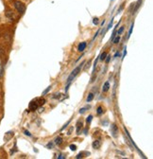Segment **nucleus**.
<instances>
[{
  "mask_svg": "<svg viewBox=\"0 0 153 159\" xmlns=\"http://www.w3.org/2000/svg\"><path fill=\"white\" fill-rule=\"evenodd\" d=\"M45 103V99L44 98H34L33 101L30 103V111H36L40 106H43Z\"/></svg>",
  "mask_w": 153,
  "mask_h": 159,
  "instance_id": "1",
  "label": "nucleus"
},
{
  "mask_svg": "<svg viewBox=\"0 0 153 159\" xmlns=\"http://www.w3.org/2000/svg\"><path fill=\"white\" fill-rule=\"evenodd\" d=\"M84 65V62H82L80 65H79L78 67H76V68L74 69V70L72 71V73L70 74V76H69L68 79H67V83H70L72 80H73L76 75H78V74L80 73V71L81 70V68H82V65Z\"/></svg>",
  "mask_w": 153,
  "mask_h": 159,
  "instance_id": "2",
  "label": "nucleus"
},
{
  "mask_svg": "<svg viewBox=\"0 0 153 159\" xmlns=\"http://www.w3.org/2000/svg\"><path fill=\"white\" fill-rule=\"evenodd\" d=\"M14 7L20 13H24L25 11H26V6L20 1H15L14 2Z\"/></svg>",
  "mask_w": 153,
  "mask_h": 159,
  "instance_id": "3",
  "label": "nucleus"
},
{
  "mask_svg": "<svg viewBox=\"0 0 153 159\" xmlns=\"http://www.w3.org/2000/svg\"><path fill=\"white\" fill-rule=\"evenodd\" d=\"M111 131H112V135L113 137H117L118 135V128L116 127V124H112L111 126Z\"/></svg>",
  "mask_w": 153,
  "mask_h": 159,
  "instance_id": "4",
  "label": "nucleus"
},
{
  "mask_svg": "<svg viewBox=\"0 0 153 159\" xmlns=\"http://www.w3.org/2000/svg\"><path fill=\"white\" fill-rule=\"evenodd\" d=\"M100 146H101V143H100L99 140H94V141L92 143V147H93L94 149H99Z\"/></svg>",
  "mask_w": 153,
  "mask_h": 159,
  "instance_id": "5",
  "label": "nucleus"
},
{
  "mask_svg": "<svg viewBox=\"0 0 153 159\" xmlns=\"http://www.w3.org/2000/svg\"><path fill=\"white\" fill-rule=\"evenodd\" d=\"M86 43L85 42H82V43H80V45H79V47H78V50L80 51V52H82V51H84V49H85V47H86Z\"/></svg>",
  "mask_w": 153,
  "mask_h": 159,
  "instance_id": "6",
  "label": "nucleus"
},
{
  "mask_svg": "<svg viewBox=\"0 0 153 159\" xmlns=\"http://www.w3.org/2000/svg\"><path fill=\"white\" fill-rule=\"evenodd\" d=\"M81 129H82V122L79 121L78 124H76V135H80Z\"/></svg>",
  "mask_w": 153,
  "mask_h": 159,
  "instance_id": "7",
  "label": "nucleus"
},
{
  "mask_svg": "<svg viewBox=\"0 0 153 159\" xmlns=\"http://www.w3.org/2000/svg\"><path fill=\"white\" fill-rule=\"evenodd\" d=\"M109 88H110V83H109V82H106L104 83V86L102 88V90H103V92H107L109 90Z\"/></svg>",
  "mask_w": 153,
  "mask_h": 159,
  "instance_id": "8",
  "label": "nucleus"
},
{
  "mask_svg": "<svg viewBox=\"0 0 153 159\" xmlns=\"http://www.w3.org/2000/svg\"><path fill=\"white\" fill-rule=\"evenodd\" d=\"M62 143V138L61 136H58L56 139H55V144L57 145H61Z\"/></svg>",
  "mask_w": 153,
  "mask_h": 159,
  "instance_id": "9",
  "label": "nucleus"
},
{
  "mask_svg": "<svg viewBox=\"0 0 153 159\" xmlns=\"http://www.w3.org/2000/svg\"><path fill=\"white\" fill-rule=\"evenodd\" d=\"M85 153L90 154V153H87V152H82V153H79L78 155H76V159H79V158H83Z\"/></svg>",
  "mask_w": 153,
  "mask_h": 159,
  "instance_id": "10",
  "label": "nucleus"
},
{
  "mask_svg": "<svg viewBox=\"0 0 153 159\" xmlns=\"http://www.w3.org/2000/svg\"><path fill=\"white\" fill-rule=\"evenodd\" d=\"M93 98H94V94L93 93H90L87 97V102H90L93 101Z\"/></svg>",
  "mask_w": 153,
  "mask_h": 159,
  "instance_id": "11",
  "label": "nucleus"
},
{
  "mask_svg": "<svg viewBox=\"0 0 153 159\" xmlns=\"http://www.w3.org/2000/svg\"><path fill=\"white\" fill-rule=\"evenodd\" d=\"M106 57H107V53L106 52H103V53H101V55H100V60L101 61H103V60H105L106 59Z\"/></svg>",
  "mask_w": 153,
  "mask_h": 159,
  "instance_id": "12",
  "label": "nucleus"
},
{
  "mask_svg": "<svg viewBox=\"0 0 153 159\" xmlns=\"http://www.w3.org/2000/svg\"><path fill=\"white\" fill-rule=\"evenodd\" d=\"M142 3V0H138L137 1V3H136V6H135V9H134V12H136L137 9H138V8L140 7V4Z\"/></svg>",
  "mask_w": 153,
  "mask_h": 159,
  "instance_id": "13",
  "label": "nucleus"
},
{
  "mask_svg": "<svg viewBox=\"0 0 153 159\" xmlns=\"http://www.w3.org/2000/svg\"><path fill=\"white\" fill-rule=\"evenodd\" d=\"M119 40H120V36L118 35L116 39H113V40H112V42H113V44H118Z\"/></svg>",
  "mask_w": 153,
  "mask_h": 159,
  "instance_id": "14",
  "label": "nucleus"
},
{
  "mask_svg": "<svg viewBox=\"0 0 153 159\" xmlns=\"http://www.w3.org/2000/svg\"><path fill=\"white\" fill-rule=\"evenodd\" d=\"M98 22H99V19L97 17V18H94V20H93V23L94 24V25H98Z\"/></svg>",
  "mask_w": 153,
  "mask_h": 159,
  "instance_id": "15",
  "label": "nucleus"
},
{
  "mask_svg": "<svg viewBox=\"0 0 153 159\" xmlns=\"http://www.w3.org/2000/svg\"><path fill=\"white\" fill-rule=\"evenodd\" d=\"M50 89H51V86H48V87H47V88L45 89V90H44V91L43 92V96H44V95H45V94H46L47 92H48V91L50 90Z\"/></svg>",
  "mask_w": 153,
  "mask_h": 159,
  "instance_id": "16",
  "label": "nucleus"
},
{
  "mask_svg": "<svg viewBox=\"0 0 153 159\" xmlns=\"http://www.w3.org/2000/svg\"><path fill=\"white\" fill-rule=\"evenodd\" d=\"M92 118H93V116H89L87 117V119H86V122L90 123V122L92 121Z\"/></svg>",
  "mask_w": 153,
  "mask_h": 159,
  "instance_id": "17",
  "label": "nucleus"
},
{
  "mask_svg": "<svg viewBox=\"0 0 153 159\" xmlns=\"http://www.w3.org/2000/svg\"><path fill=\"white\" fill-rule=\"evenodd\" d=\"M103 113V109H102V107H98V115H101Z\"/></svg>",
  "mask_w": 153,
  "mask_h": 159,
  "instance_id": "18",
  "label": "nucleus"
},
{
  "mask_svg": "<svg viewBox=\"0 0 153 159\" xmlns=\"http://www.w3.org/2000/svg\"><path fill=\"white\" fill-rule=\"evenodd\" d=\"M88 108H89V107H85V108H81V109H80V114H83V113H84V112H85L86 110H87V109H88Z\"/></svg>",
  "mask_w": 153,
  "mask_h": 159,
  "instance_id": "19",
  "label": "nucleus"
},
{
  "mask_svg": "<svg viewBox=\"0 0 153 159\" xmlns=\"http://www.w3.org/2000/svg\"><path fill=\"white\" fill-rule=\"evenodd\" d=\"M123 31H124V27H121V28H120V29H119V31H117V35H120V34L123 32Z\"/></svg>",
  "mask_w": 153,
  "mask_h": 159,
  "instance_id": "20",
  "label": "nucleus"
},
{
  "mask_svg": "<svg viewBox=\"0 0 153 159\" xmlns=\"http://www.w3.org/2000/svg\"><path fill=\"white\" fill-rule=\"evenodd\" d=\"M70 149L72 151H76V145H70Z\"/></svg>",
  "mask_w": 153,
  "mask_h": 159,
  "instance_id": "21",
  "label": "nucleus"
},
{
  "mask_svg": "<svg viewBox=\"0 0 153 159\" xmlns=\"http://www.w3.org/2000/svg\"><path fill=\"white\" fill-rule=\"evenodd\" d=\"M133 26H134V25H131V27H130V31H129V37L130 36V34H131V32H132V29H133Z\"/></svg>",
  "mask_w": 153,
  "mask_h": 159,
  "instance_id": "22",
  "label": "nucleus"
},
{
  "mask_svg": "<svg viewBox=\"0 0 153 159\" xmlns=\"http://www.w3.org/2000/svg\"><path fill=\"white\" fill-rule=\"evenodd\" d=\"M60 96H62V94H61V93H58V94H55V95L53 96V98H60Z\"/></svg>",
  "mask_w": 153,
  "mask_h": 159,
  "instance_id": "23",
  "label": "nucleus"
},
{
  "mask_svg": "<svg viewBox=\"0 0 153 159\" xmlns=\"http://www.w3.org/2000/svg\"><path fill=\"white\" fill-rule=\"evenodd\" d=\"M46 147L48 148V149H52V148H53V143H52V142H51V143H48V144L46 145Z\"/></svg>",
  "mask_w": 153,
  "mask_h": 159,
  "instance_id": "24",
  "label": "nucleus"
},
{
  "mask_svg": "<svg viewBox=\"0 0 153 159\" xmlns=\"http://www.w3.org/2000/svg\"><path fill=\"white\" fill-rule=\"evenodd\" d=\"M107 59H105V60H106V63L108 64L109 62H110V59H111V56L110 55H107V57H106Z\"/></svg>",
  "mask_w": 153,
  "mask_h": 159,
  "instance_id": "25",
  "label": "nucleus"
},
{
  "mask_svg": "<svg viewBox=\"0 0 153 159\" xmlns=\"http://www.w3.org/2000/svg\"><path fill=\"white\" fill-rule=\"evenodd\" d=\"M126 54H127V50H126V48H125V49H124V54H123V58H122V59H124V58H125Z\"/></svg>",
  "mask_w": 153,
  "mask_h": 159,
  "instance_id": "26",
  "label": "nucleus"
},
{
  "mask_svg": "<svg viewBox=\"0 0 153 159\" xmlns=\"http://www.w3.org/2000/svg\"><path fill=\"white\" fill-rule=\"evenodd\" d=\"M25 135H28V136H31L30 133V132H27V131H25Z\"/></svg>",
  "mask_w": 153,
  "mask_h": 159,
  "instance_id": "27",
  "label": "nucleus"
},
{
  "mask_svg": "<svg viewBox=\"0 0 153 159\" xmlns=\"http://www.w3.org/2000/svg\"><path fill=\"white\" fill-rule=\"evenodd\" d=\"M112 21H111V23L109 24V26H108V28H107V31H108L109 28H112Z\"/></svg>",
  "mask_w": 153,
  "mask_h": 159,
  "instance_id": "28",
  "label": "nucleus"
},
{
  "mask_svg": "<svg viewBox=\"0 0 153 159\" xmlns=\"http://www.w3.org/2000/svg\"><path fill=\"white\" fill-rule=\"evenodd\" d=\"M72 131H73V127H71V128H70V130L68 131V133H67V135H71V133H72Z\"/></svg>",
  "mask_w": 153,
  "mask_h": 159,
  "instance_id": "29",
  "label": "nucleus"
},
{
  "mask_svg": "<svg viewBox=\"0 0 153 159\" xmlns=\"http://www.w3.org/2000/svg\"><path fill=\"white\" fill-rule=\"evenodd\" d=\"M98 33H99V31H97V33H95V35H94V39H93V40H94V39H95V37H97V36L98 35Z\"/></svg>",
  "mask_w": 153,
  "mask_h": 159,
  "instance_id": "30",
  "label": "nucleus"
},
{
  "mask_svg": "<svg viewBox=\"0 0 153 159\" xmlns=\"http://www.w3.org/2000/svg\"><path fill=\"white\" fill-rule=\"evenodd\" d=\"M119 55H120V53H119V52H116V55H114V58H116V57H117V56H119Z\"/></svg>",
  "mask_w": 153,
  "mask_h": 159,
  "instance_id": "31",
  "label": "nucleus"
},
{
  "mask_svg": "<svg viewBox=\"0 0 153 159\" xmlns=\"http://www.w3.org/2000/svg\"><path fill=\"white\" fill-rule=\"evenodd\" d=\"M58 158H65V156H64V155H60Z\"/></svg>",
  "mask_w": 153,
  "mask_h": 159,
  "instance_id": "32",
  "label": "nucleus"
}]
</instances>
